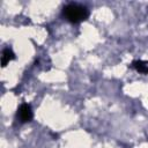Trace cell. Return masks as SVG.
<instances>
[{"label":"cell","mask_w":148,"mask_h":148,"mask_svg":"<svg viewBox=\"0 0 148 148\" xmlns=\"http://www.w3.org/2000/svg\"><path fill=\"white\" fill-rule=\"evenodd\" d=\"M62 14L65 18L72 23H79L81 21H84L88 17V9L79 3H68L64 7Z\"/></svg>","instance_id":"obj_1"},{"label":"cell","mask_w":148,"mask_h":148,"mask_svg":"<svg viewBox=\"0 0 148 148\" xmlns=\"http://www.w3.org/2000/svg\"><path fill=\"white\" fill-rule=\"evenodd\" d=\"M17 116L20 118V120L22 123H27V121H30L31 118H32V110L30 108L29 104H22L20 108H18V112H17Z\"/></svg>","instance_id":"obj_2"},{"label":"cell","mask_w":148,"mask_h":148,"mask_svg":"<svg viewBox=\"0 0 148 148\" xmlns=\"http://www.w3.org/2000/svg\"><path fill=\"white\" fill-rule=\"evenodd\" d=\"M13 59H15V54L10 49H5L1 56V66L6 67L7 64H9V61H12Z\"/></svg>","instance_id":"obj_3"},{"label":"cell","mask_w":148,"mask_h":148,"mask_svg":"<svg viewBox=\"0 0 148 148\" xmlns=\"http://www.w3.org/2000/svg\"><path fill=\"white\" fill-rule=\"evenodd\" d=\"M132 67L140 72V73H143V74H148V61H145V60H135L132 62Z\"/></svg>","instance_id":"obj_4"}]
</instances>
